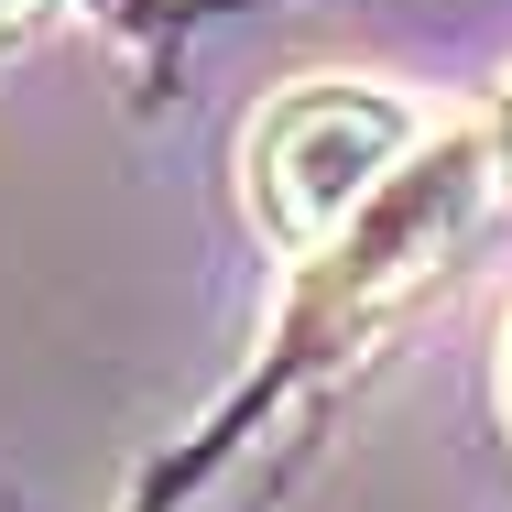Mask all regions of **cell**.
I'll use <instances>...</instances> for the list:
<instances>
[{
    "label": "cell",
    "instance_id": "cell-4",
    "mask_svg": "<svg viewBox=\"0 0 512 512\" xmlns=\"http://www.w3.org/2000/svg\"><path fill=\"white\" fill-rule=\"evenodd\" d=\"M502 175H512V120H502Z\"/></svg>",
    "mask_w": 512,
    "mask_h": 512
},
{
    "label": "cell",
    "instance_id": "cell-1",
    "mask_svg": "<svg viewBox=\"0 0 512 512\" xmlns=\"http://www.w3.org/2000/svg\"><path fill=\"white\" fill-rule=\"evenodd\" d=\"M414 164V109L393 88H349V77H316L251 120V153H240V186L273 251H327L338 229H360V207L382 186H404Z\"/></svg>",
    "mask_w": 512,
    "mask_h": 512
},
{
    "label": "cell",
    "instance_id": "cell-3",
    "mask_svg": "<svg viewBox=\"0 0 512 512\" xmlns=\"http://www.w3.org/2000/svg\"><path fill=\"white\" fill-rule=\"evenodd\" d=\"M22 11H33V0H0V22H22Z\"/></svg>",
    "mask_w": 512,
    "mask_h": 512
},
{
    "label": "cell",
    "instance_id": "cell-2",
    "mask_svg": "<svg viewBox=\"0 0 512 512\" xmlns=\"http://www.w3.org/2000/svg\"><path fill=\"white\" fill-rule=\"evenodd\" d=\"M502 414H512V338H502Z\"/></svg>",
    "mask_w": 512,
    "mask_h": 512
}]
</instances>
